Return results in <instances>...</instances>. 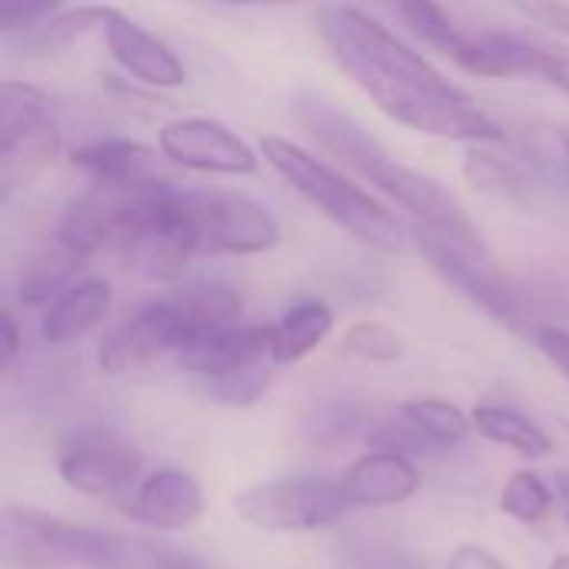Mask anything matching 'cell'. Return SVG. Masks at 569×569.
<instances>
[{
    "mask_svg": "<svg viewBox=\"0 0 569 569\" xmlns=\"http://www.w3.org/2000/svg\"><path fill=\"white\" fill-rule=\"evenodd\" d=\"M317 27L340 70L397 123L460 143H503L507 130L463 87L350 3H323Z\"/></svg>",
    "mask_w": 569,
    "mask_h": 569,
    "instance_id": "cell-1",
    "label": "cell"
},
{
    "mask_svg": "<svg viewBox=\"0 0 569 569\" xmlns=\"http://www.w3.org/2000/svg\"><path fill=\"white\" fill-rule=\"evenodd\" d=\"M293 113L330 157H337L367 183L383 190L397 207H403L417 220V227L457 233V237H480L477 223L467 217L460 200L443 183L430 180L413 167H403L367 127H360L350 113H343L330 100L303 93L293 100Z\"/></svg>",
    "mask_w": 569,
    "mask_h": 569,
    "instance_id": "cell-2",
    "label": "cell"
},
{
    "mask_svg": "<svg viewBox=\"0 0 569 569\" xmlns=\"http://www.w3.org/2000/svg\"><path fill=\"white\" fill-rule=\"evenodd\" d=\"M260 150H263L267 163L307 203H313L327 220H333L337 227H343L360 243H367L373 250H387V253H397V250H403L410 243L407 227L380 200H373L363 187H357L340 170H333L320 157L307 153L293 140L263 137Z\"/></svg>",
    "mask_w": 569,
    "mask_h": 569,
    "instance_id": "cell-3",
    "label": "cell"
},
{
    "mask_svg": "<svg viewBox=\"0 0 569 569\" xmlns=\"http://www.w3.org/2000/svg\"><path fill=\"white\" fill-rule=\"evenodd\" d=\"M127 543L40 507H0V569H120Z\"/></svg>",
    "mask_w": 569,
    "mask_h": 569,
    "instance_id": "cell-4",
    "label": "cell"
},
{
    "mask_svg": "<svg viewBox=\"0 0 569 569\" xmlns=\"http://www.w3.org/2000/svg\"><path fill=\"white\" fill-rule=\"evenodd\" d=\"M413 243L430 260V267L457 287L463 297H470L480 310L497 317L500 323L513 330H527L533 320V307L527 293L490 260L483 237H457L440 233L427 227H413Z\"/></svg>",
    "mask_w": 569,
    "mask_h": 569,
    "instance_id": "cell-5",
    "label": "cell"
},
{
    "mask_svg": "<svg viewBox=\"0 0 569 569\" xmlns=\"http://www.w3.org/2000/svg\"><path fill=\"white\" fill-rule=\"evenodd\" d=\"M110 243L107 237V213L93 193L77 197L63 217L57 220L53 233L23 260L17 277V293L30 307H47L57 293H63L80 270Z\"/></svg>",
    "mask_w": 569,
    "mask_h": 569,
    "instance_id": "cell-6",
    "label": "cell"
},
{
    "mask_svg": "<svg viewBox=\"0 0 569 569\" xmlns=\"http://www.w3.org/2000/svg\"><path fill=\"white\" fill-rule=\"evenodd\" d=\"M60 140V120L43 90L17 80L0 83V203L57 160Z\"/></svg>",
    "mask_w": 569,
    "mask_h": 569,
    "instance_id": "cell-7",
    "label": "cell"
},
{
    "mask_svg": "<svg viewBox=\"0 0 569 569\" xmlns=\"http://www.w3.org/2000/svg\"><path fill=\"white\" fill-rule=\"evenodd\" d=\"M180 217L193 237L197 257L200 253H263L280 243L277 217L233 190H193L177 187Z\"/></svg>",
    "mask_w": 569,
    "mask_h": 569,
    "instance_id": "cell-8",
    "label": "cell"
},
{
    "mask_svg": "<svg viewBox=\"0 0 569 569\" xmlns=\"http://www.w3.org/2000/svg\"><path fill=\"white\" fill-rule=\"evenodd\" d=\"M237 517L260 533H313L337 527L353 507L330 480L280 477L237 493Z\"/></svg>",
    "mask_w": 569,
    "mask_h": 569,
    "instance_id": "cell-9",
    "label": "cell"
},
{
    "mask_svg": "<svg viewBox=\"0 0 569 569\" xmlns=\"http://www.w3.org/2000/svg\"><path fill=\"white\" fill-rule=\"evenodd\" d=\"M60 480L83 497H127L143 477L140 447L113 427L83 423L57 443Z\"/></svg>",
    "mask_w": 569,
    "mask_h": 569,
    "instance_id": "cell-10",
    "label": "cell"
},
{
    "mask_svg": "<svg viewBox=\"0 0 569 569\" xmlns=\"http://www.w3.org/2000/svg\"><path fill=\"white\" fill-rule=\"evenodd\" d=\"M183 340H187L183 317L173 297H163L157 303H147L123 323H117L110 333H103L97 347V367L107 377L137 373L160 360H173Z\"/></svg>",
    "mask_w": 569,
    "mask_h": 569,
    "instance_id": "cell-11",
    "label": "cell"
},
{
    "mask_svg": "<svg viewBox=\"0 0 569 569\" xmlns=\"http://www.w3.org/2000/svg\"><path fill=\"white\" fill-rule=\"evenodd\" d=\"M160 153L187 170L200 173H227V177H247L257 173L260 157L253 147L233 133L227 123L210 117H183L160 130Z\"/></svg>",
    "mask_w": 569,
    "mask_h": 569,
    "instance_id": "cell-12",
    "label": "cell"
},
{
    "mask_svg": "<svg viewBox=\"0 0 569 569\" xmlns=\"http://www.w3.org/2000/svg\"><path fill=\"white\" fill-rule=\"evenodd\" d=\"M123 507L127 517L140 527H150L157 533H180L203 517L207 500L193 473L180 467H157L137 480Z\"/></svg>",
    "mask_w": 569,
    "mask_h": 569,
    "instance_id": "cell-13",
    "label": "cell"
},
{
    "mask_svg": "<svg viewBox=\"0 0 569 569\" xmlns=\"http://www.w3.org/2000/svg\"><path fill=\"white\" fill-rule=\"evenodd\" d=\"M107 40L110 57L140 83L147 87H160V90H173L187 80V70L180 63V57L147 27H140L137 20L123 17L113 7H103L100 27H97Z\"/></svg>",
    "mask_w": 569,
    "mask_h": 569,
    "instance_id": "cell-14",
    "label": "cell"
},
{
    "mask_svg": "<svg viewBox=\"0 0 569 569\" xmlns=\"http://www.w3.org/2000/svg\"><path fill=\"white\" fill-rule=\"evenodd\" d=\"M337 487L350 507L383 510V507H400V503L413 500L423 487V473L410 453L377 447V450L357 457L343 470Z\"/></svg>",
    "mask_w": 569,
    "mask_h": 569,
    "instance_id": "cell-15",
    "label": "cell"
},
{
    "mask_svg": "<svg viewBox=\"0 0 569 569\" xmlns=\"http://www.w3.org/2000/svg\"><path fill=\"white\" fill-rule=\"evenodd\" d=\"M177 370L210 380L223 377L253 363H270L267 353V327H250V323H233L223 330H210L203 337H193L173 353Z\"/></svg>",
    "mask_w": 569,
    "mask_h": 569,
    "instance_id": "cell-16",
    "label": "cell"
},
{
    "mask_svg": "<svg viewBox=\"0 0 569 569\" xmlns=\"http://www.w3.org/2000/svg\"><path fill=\"white\" fill-rule=\"evenodd\" d=\"M113 307V290L107 280L90 277L80 283H70L63 293H57L40 320V333L50 347H70L83 340L93 327L107 320Z\"/></svg>",
    "mask_w": 569,
    "mask_h": 569,
    "instance_id": "cell-17",
    "label": "cell"
},
{
    "mask_svg": "<svg viewBox=\"0 0 569 569\" xmlns=\"http://www.w3.org/2000/svg\"><path fill=\"white\" fill-rule=\"evenodd\" d=\"M73 167L87 173L90 187H143L167 180L160 157L133 140H93L73 153Z\"/></svg>",
    "mask_w": 569,
    "mask_h": 569,
    "instance_id": "cell-18",
    "label": "cell"
},
{
    "mask_svg": "<svg viewBox=\"0 0 569 569\" xmlns=\"http://www.w3.org/2000/svg\"><path fill=\"white\" fill-rule=\"evenodd\" d=\"M543 47L517 37V33H503V30H493V33H477V37H467L457 63L467 70V73H477V77H500V80H510V77H540V63H543Z\"/></svg>",
    "mask_w": 569,
    "mask_h": 569,
    "instance_id": "cell-19",
    "label": "cell"
},
{
    "mask_svg": "<svg viewBox=\"0 0 569 569\" xmlns=\"http://www.w3.org/2000/svg\"><path fill=\"white\" fill-rule=\"evenodd\" d=\"M333 330V310L323 300H297L277 323L267 327V353L270 363L290 367L310 357Z\"/></svg>",
    "mask_w": 569,
    "mask_h": 569,
    "instance_id": "cell-20",
    "label": "cell"
},
{
    "mask_svg": "<svg viewBox=\"0 0 569 569\" xmlns=\"http://www.w3.org/2000/svg\"><path fill=\"white\" fill-rule=\"evenodd\" d=\"M470 420H473V430L480 437H487L490 443L497 447H507L513 450L517 457L537 463V460H547L553 453V443L550 437L520 410L513 407H503V403H480L470 410Z\"/></svg>",
    "mask_w": 569,
    "mask_h": 569,
    "instance_id": "cell-21",
    "label": "cell"
},
{
    "mask_svg": "<svg viewBox=\"0 0 569 569\" xmlns=\"http://www.w3.org/2000/svg\"><path fill=\"white\" fill-rule=\"evenodd\" d=\"M400 420H407L423 443L433 447H463L473 433V420L463 407L443 397H417L400 407Z\"/></svg>",
    "mask_w": 569,
    "mask_h": 569,
    "instance_id": "cell-22",
    "label": "cell"
},
{
    "mask_svg": "<svg viewBox=\"0 0 569 569\" xmlns=\"http://www.w3.org/2000/svg\"><path fill=\"white\" fill-rule=\"evenodd\" d=\"M553 497H557V490L537 470L523 467L507 477V483L500 490V513L520 527H537L550 517Z\"/></svg>",
    "mask_w": 569,
    "mask_h": 569,
    "instance_id": "cell-23",
    "label": "cell"
},
{
    "mask_svg": "<svg viewBox=\"0 0 569 569\" xmlns=\"http://www.w3.org/2000/svg\"><path fill=\"white\" fill-rule=\"evenodd\" d=\"M467 177L473 187L503 193V197H523L530 190L527 167L503 153H493V143H473V150L467 157Z\"/></svg>",
    "mask_w": 569,
    "mask_h": 569,
    "instance_id": "cell-24",
    "label": "cell"
},
{
    "mask_svg": "<svg viewBox=\"0 0 569 569\" xmlns=\"http://www.w3.org/2000/svg\"><path fill=\"white\" fill-rule=\"evenodd\" d=\"M400 17L413 27V33L420 40H427L433 50L447 53L450 60L460 57L463 43H467V33L450 20V13L437 3V0H393Z\"/></svg>",
    "mask_w": 569,
    "mask_h": 569,
    "instance_id": "cell-25",
    "label": "cell"
},
{
    "mask_svg": "<svg viewBox=\"0 0 569 569\" xmlns=\"http://www.w3.org/2000/svg\"><path fill=\"white\" fill-rule=\"evenodd\" d=\"M340 353L367 360V363H393L407 353V343L393 327L377 323V320H360L343 333Z\"/></svg>",
    "mask_w": 569,
    "mask_h": 569,
    "instance_id": "cell-26",
    "label": "cell"
},
{
    "mask_svg": "<svg viewBox=\"0 0 569 569\" xmlns=\"http://www.w3.org/2000/svg\"><path fill=\"white\" fill-rule=\"evenodd\" d=\"M203 390L213 403H223L233 410L257 407L270 390V367L253 363V367H243V370H233L223 377H210V380H203Z\"/></svg>",
    "mask_w": 569,
    "mask_h": 569,
    "instance_id": "cell-27",
    "label": "cell"
},
{
    "mask_svg": "<svg viewBox=\"0 0 569 569\" xmlns=\"http://www.w3.org/2000/svg\"><path fill=\"white\" fill-rule=\"evenodd\" d=\"M63 0H0V33H23L53 17Z\"/></svg>",
    "mask_w": 569,
    "mask_h": 569,
    "instance_id": "cell-28",
    "label": "cell"
},
{
    "mask_svg": "<svg viewBox=\"0 0 569 569\" xmlns=\"http://www.w3.org/2000/svg\"><path fill=\"white\" fill-rule=\"evenodd\" d=\"M540 27H550L557 33L569 37V0H507Z\"/></svg>",
    "mask_w": 569,
    "mask_h": 569,
    "instance_id": "cell-29",
    "label": "cell"
},
{
    "mask_svg": "<svg viewBox=\"0 0 569 569\" xmlns=\"http://www.w3.org/2000/svg\"><path fill=\"white\" fill-rule=\"evenodd\" d=\"M447 569H510L497 553H490L480 543H460L450 557H447Z\"/></svg>",
    "mask_w": 569,
    "mask_h": 569,
    "instance_id": "cell-30",
    "label": "cell"
},
{
    "mask_svg": "<svg viewBox=\"0 0 569 569\" xmlns=\"http://www.w3.org/2000/svg\"><path fill=\"white\" fill-rule=\"evenodd\" d=\"M537 347L550 357V363L569 380V330L563 327H540Z\"/></svg>",
    "mask_w": 569,
    "mask_h": 569,
    "instance_id": "cell-31",
    "label": "cell"
},
{
    "mask_svg": "<svg viewBox=\"0 0 569 569\" xmlns=\"http://www.w3.org/2000/svg\"><path fill=\"white\" fill-rule=\"evenodd\" d=\"M17 357H20V327L7 310H0V373H7Z\"/></svg>",
    "mask_w": 569,
    "mask_h": 569,
    "instance_id": "cell-32",
    "label": "cell"
},
{
    "mask_svg": "<svg viewBox=\"0 0 569 569\" xmlns=\"http://www.w3.org/2000/svg\"><path fill=\"white\" fill-rule=\"evenodd\" d=\"M537 80H543V83H550V87L563 90V93L569 97V57L557 53V50H547V53H543V63H540V77H537Z\"/></svg>",
    "mask_w": 569,
    "mask_h": 569,
    "instance_id": "cell-33",
    "label": "cell"
},
{
    "mask_svg": "<svg viewBox=\"0 0 569 569\" xmlns=\"http://www.w3.org/2000/svg\"><path fill=\"white\" fill-rule=\"evenodd\" d=\"M553 490H557V497L563 500V510H567V523H569V470H557V477H553Z\"/></svg>",
    "mask_w": 569,
    "mask_h": 569,
    "instance_id": "cell-34",
    "label": "cell"
},
{
    "mask_svg": "<svg viewBox=\"0 0 569 569\" xmlns=\"http://www.w3.org/2000/svg\"><path fill=\"white\" fill-rule=\"evenodd\" d=\"M217 3H237V7H250V3H290V0H217Z\"/></svg>",
    "mask_w": 569,
    "mask_h": 569,
    "instance_id": "cell-35",
    "label": "cell"
},
{
    "mask_svg": "<svg viewBox=\"0 0 569 569\" xmlns=\"http://www.w3.org/2000/svg\"><path fill=\"white\" fill-rule=\"evenodd\" d=\"M550 569H569V553H560V557H553V560H550Z\"/></svg>",
    "mask_w": 569,
    "mask_h": 569,
    "instance_id": "cell-36",
    "label": "cell"
},
{
    "mask_svg": "<svg viewBox=\"0 0 569 569\" xmlns=\"http://www.w3.org/2000/svg\"><path fill=\"white\" fill-rule=\"evenodd\" d=\"M560 143H563V157H567V163H569V130L560 133Z\"/></svg>",
    "mask_w": 569,
    "mask_h": 569,
    "instance_id": "cell-37",
    "label": "cell"
}]
</instances>
